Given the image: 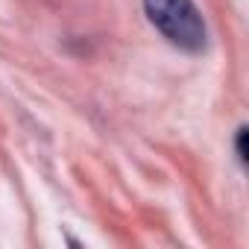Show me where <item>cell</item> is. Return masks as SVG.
<instances>
[{"label": "cell", "instance_id": "6da1fadb", "mask_svg": "<svg viewBox=\"0 0 249 249\" xmlns=\"http://www.w3.org/2000/svg\"><path fill=\"white\" fill-rule=\"evenodd\" d=\"M147 18L156 24V30L176 47L199 53L205 47V21L194 0H144Z\"/></svg>", "mask_w": 249, "mask_h": 249}, {"label": "cell", "instance_id": "7a4b0ae2", "mask_svg": "<svg viewBox=\"0 0 249 249\" xmlns=\"http://www.w3.org/2000/svg\"><path fill=\"white\" fill-rule=\"evenodd\" d=\"M246 135H249V132L240 126V129H237V159H240V161H246Z\"/></svg>", "mask_w": 249, "mask_h": 249}]
</instances>
